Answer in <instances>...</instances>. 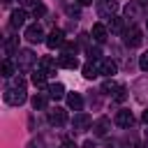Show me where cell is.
Returning a JSON list of instances; mask_svg holds the SVG:
<instances>
[{
	"label": "cell",
	"instance_id": "603a6c76",
	"mask_svg": "<svg viewBox=\"0 0 148 148\" xmlns=\"http://www.w3.org/2000/svg\"><path fill=\"white\" fill-rule=\"evenodd\" d=\"M125 97H127V88H125V86H118L116 92H113V99H116V102H123Z\"/></svg>",
	"mask_w": 148,
	"mask_h": 148
},
{
	"label": "cell",
	"instance_id": "44dd1931",
	"mask_svg": "<svg viewBox=\"0 0 148 148\" xmlns=\"http://www.w3.org/2000/svg\"><path fill=\"white\" fill-rule=\"evenodd\" d=\"M2 76L5 79H9V76H14V62L7 58V60H2Z\"/></svg>",
	"mask_w": 148,
	"mask_h": 148
},
{
	"label": "cell",
	"instance_id": "83f0119b",
	"mask_svg": "<svg viewBox=\"0 0 148 148\" xmlns=\"http://www.w3.org/2000/svg\"><path fill=\"white\" fill-rule=\"evenodd\" d=\"M139 67H141L143 72H148V51H146V53L139 58Z\"/></svg>",
	"mask_w": 148,
	"mask_h": 148
},
{
	"label": "cell",
	"instance_id": "4dcf8cb0",
	"mask_svg": "<svg viewBox=\"0 0 148 148\" xmlns=\"http://www.w3.org/2000/svg\"><path fill=\"white\" fill-rule=\"evenodd\" d=\"M28 148H44V141H42V139H37V141L32 139V141L28 143Z\"/></svg>",
	"mask_w": 148,
	"mask_h": 148
},
{
	"label": "cell",
	"instance_id": "7c38bea8",
	"mask_svg": "<svg viewBox=\"0 0 148 148\" xmlns=\"http://www.w3.org/2000/svg\"><path fill=\"white\" fill-rule=\"evenodd\" d=\"M39 67L46 72V74H56V69L60 67V62H56L53 58H49V56H44L42 60H39Z\"/></svg>",
	"mask_w": 148,
	"mask_h": 148
},
{
	"label": "cell",
	"instance_id": "9a60e30c",
	"mask_svg": "<svg viewBox=\"0 0 148 148\" xmlns=\"http://www.w3.org/2000/svg\"><path fill=\"white\" fill-rule=\"evenodd\" d=\"M58 62H60V67H65V69H76V67H79L76 56H67V53H62Z\"/></svg>",
	"mask_w": 148,
	"mask_h": 148
},
{
	"label": "cell",
	"instance_id": "e0dca14e",
	"mask_svg": "<svg viewBox=\"0 0 148 148\" xmlns=\"http://www.w3.org/2000/svg\"><path fill=\"white\" fill-rule=\"evenodd\" d=\"M49 97L51 99H62L65 97V86L62 83H51L49 86Z\"/></svg>",
	"mask_w": 148,
	"mask_h": 148
},
{
	"label": "cell",
	"instance_id": "9c48e42d",
	"mask_svg": "<svg viewBox=\"0 0 148 148\" xmlns=\"http://www.w3.org/2000/svg\"><path fill=\"white\" fill-rule=\"evenodd\" d=\"M116 125H120V127H132V125H134V116H132V111H127V109L118 111V113H116Z\"/></svg>",
	"mask_w": 148,
	"mask_h": 148
},
{
	"label": "cell",
	"instance_id": "8992f818",
	"mask_svg": "<svg viewBox=\"0 0 148 148\" xmlns=\"http://www.w3.org/2000/svg\"><path fill=\"white\" fill-rule=\"evenodd\" d=\"M90 125H92V120H90V116H88V113H76V116H74V120H72L74 132H86Z\"/></svg>",
	"mask_w": 148,
	"mask_h": 148
},
{
	"label": "cell",
	"instance_id": "74e56055",
	"mask_svg": "<svg viewBox=\"0 0 148 148\" xmlns=\"http://www.w3.org/2000/svg\"><path fill=\"white\" fill-rule=\"evenodd\" d=\"M139 2H141V5H146V2H148V0H139Z\"/></svg>",
	"mask_w": 148,
	"mask_h": 148
},
{
	"label": "cell",
	"instance_id": "6da1fadb",
	"mask_svg": "<svg viewBox=\"0 0 148 148\" xmlns=\"http://www.w3.org/2000/svg\"><path fill=\"white\" fill-rule=\"evenodd\" d=\"M28 99V95H25V88H18V86H14V88H7L5 90V102L7 104H12V106H18V104H23Z\"/></svg>",
	"mask_w": 148,
	"mask_h": 148
},
{
	"label": "cell",
	"instance_id": "4fadbf2b",
	"mask_svg": "<svg viewBox=\"0 0 148 148\" xmlns=\"http://www.w3.org/2000/svg\"><path fill=\"white\" fill-rule=\"evenodd\" d=\"M118 72V65L113 62V60H102L99 62V74H104V76H113Z\"/></svg>",
	"mask_w": 148,
	"mask_h": 148
},
{
	"label": "cell",
	"instance_id": "ba28073f",
	"mask_svg": "<svg viewBox=\"0 0 148 148\" xmlns=\"http://www.w3.org/2000/svg\"><path fill=\"white\" fill-rule=\"evenodd\" d=\"M118 9V0H102L99 5H97V12H99V16H109L111 18V14Z\"/></svg>",
	"mask_w": 148,
	"mask_h": 148
},
{
	"label": "cell",
	"instance_id": "f546056e",
	"mask_svg": "<svg viewBox=\"0 0 148 148\" xmlns=\"http://www.w3.org/2000/svg\"><path fill=\"white\" fill-rule=\"evenodd\" d=\"M88 56H90V60H99V49H88Z\"/></svg>",
	"mask_w": 148,
	"mask_h": 148
},
{
	"label": "cell",
	"instance_id": "d6986e66",
	"mask_svg": "<svg viewBox=\"0 0 148 148\" xmlns=\"http://www.w3.org/2000/svg\"><path fill=\"white\" fill-rule=\"evenodd\" d=\"M83 76H86V79H95V76H99V67L92 65V60L86 62V65H83Z\"/></svg>",
	"mask_w": 148,
	"mask_h": 148
},
{
	"label": "cell",
	"instance_id": "ffe728a7",
	"mask_svg": "<svg viewBox=\"0 0 148 148\" xmlns=\"http://www.w3.org/2000/svg\"><path fill=\"white\" fill-rule=\"evenodd\" d=\"M16 42H18V37H9V39L5 42V56H7V58L14 56V51H16Z\"/></svg>",
	"mask_w": 148,
	"mask_h": 148
},
{
	"label": "cell",
	"instance_id": "5b68a950",
	"mask_svg": "<svg viewBox=\"0 0 148 148\" xmlns=\"http://www.w3.org/2000/svg\"><path fill=\"white\" fill-rule=\"evenodd\" d=\"M35 60H37V56H35L32 51H28V49L18 51V69H21V72H28Z\"/></svg>",
	"mask_w": 148,
	"mask_h": 148
},
{
	"label": "cell",
	"instance_id": "277c9868",
	"mask_svg": "<svg viewBox=\"0 0 148 148\" xmlns=\"http://www.w3.org/2000/svg\"><path fill=\"white\" fill-rule=\"evenodd\" d=\"M65 44V32L60 30V28H53L51 32H49V37H46V46L49 49H60Z\"/></svg>",
	"mask_w": 148,
	"mask_h": 148
},
{
	"label": "cell",
	"instance_id": "7a4b0ae2",
	"mask_svg": "<svg viewBox=\"0 0 148 148\" xmlns=\"http://www.w3.org/2000/svg\"><path fill=\"white\" fill-rule=\"evenodd\" d=\"M23 37H25L30 44L46 42V39H44V30H42V25H39V23H32V25H28V28H25V32H23Z\"/></svg>",
	"mask_w": 148,
	"mask_h": 148
},
{
	"label": "cell",
	"instance_id": "8d00e7d4",
	"mask_svg": "<svg viewBox=\"0 0 148 148\" xmlns=\"http://www.w3.org/2000/svg\"><path fill=\"white\" fill-rule=\"evenodd\" d=\"M2 2H5V5H9V2H12V0H2Z\"/></svg>",
	"mask_w": 148,
	"mask_h": 148
},
{
	"label": "cell",
	"instance_id": "30bf717a",
	"mask_svg": "<svg viewBox=\"0 0 148 148\" xmlns=\"http://www.w3.org/2000/svg\"><path fill=\"white\" fill-rule=\"evenodd\" d=\"M25 18H28L25 9H14V12H12V18H9V25H12V28H21V25L25 23Z\"/></svg>",
	"mask_w": 148,
	"mask_h": 148
},
{
	"label": "cell",
	"instance_id": "484cf974",
	"mask_svg": "<svg viewBox=\"0 0 148 148\" xmlns=\"http://www.w3.org/2000/svg\"><path fill=\"white\" fill-rule=\"evenodd\" d=\"M44 14H46V7H44L42 2H37V5L32 7V16L37 18V16H44Z\"/></svg>",
	"mask_w": 148,
	"mask_h": 148
},
{
	"label": "cell",
	"instance_id": "5bb4252c",
	"mask_svg": "<svg viewBox=\"0 0 148 148\" xmlns=\"http://www.w3.org/2000/svg\"><path fill=\"white\" fill-rule=\"evenodd\" d=\"M67 106L74 109V111H81V109H83V97H81L79 92H69V95H67Z\"/></svg>",
	"mask_w": 148,
	"mask_h": 148
},
{
	"label": "cell",
	"instance_id": "ac0fdd59",
	"mask_svg": "<svg viewBox=\"0 0 148 148\" xmlns=\"http://www.w3.org/2000/svg\"><path fill=\"white\" fill-rule=\"evenodd\" d=\"M46 76H49V74H46L44 69H32V76H30V81H32L35 86H39V88H42V86L46 83Z\"/></svg>",
	"mask_w": 148,
	"mask_h": 148
},
{
	"label": "cell",
	"instance_id": "7402d4cb",
	"mask_svg": "<svg viewBox=\"0 0 148 148\" xmlns=\"http://www.w3.org/2000/svg\"><path fill=\"white\" fill-rule=\"evenodd\" d=\"M44 106H46V97L44 95H35L32 97V109L37 111V109H44Z\"/></svg>",
	"mask_w": 148,
	"mask_h": 148
},
{
	"label": "cell",
	"instance_id": "836d02e7",
	"mask_svg": "<svg viewBox=\"0 0 148 148\" xmlns=\"http://www.w3.org/2000/svg\"><path fill=\"white\" fill-rule=\"evenodd\" d=\"M76 2H79V5H83V7H86V5H92V0H76Z\"/></svg>",
	"mask_w": 148,
	"mask_h": 148
},
{
	"label": "cell",
	"instance_id": "2e32d148",
	"mask_svg": "<svg viewBox=\"0 0 148 148\" xmlns=\"http://www.w3.org/2000/svg\"><path fill=\"white\" fill-rule=\"evenodd\" d=\"M109 125H111V123H109V118H106V116H102V118L92 125V130H95V134H97V136H104V134L109 132Z\"/></svg>",
	"mask_w": 148,
	"mask_h": 148
},
{
	"label": "cell",
	"instance_id": "1f68e13d",
	"mask_svg": "<svg viewBox=\"0 0 148 148\" xmlns=\"http://www.w3.org/2000/svg\"><path fill=\"white\" fill-rule=\"evenodd\" d=\"M60 148H76V143H72V141H62Z\"/></svg>",
	"mask_w": 148,
	"mask_h": 148
},
{
	"label": "cell",
	"instance_id": "52a82bcc",
	"mask_svg": "<svg viewBox=\"0 0 148 148\" xmlns=\"http://www.w3.org/2000/svg\"><path fill=\"white\" fill-rule=\"evenodd\" d=\"M49 123L51 125H56V127H60V125H65L67 123V111L65 109H53V111H49Z\"/></svg>",
	"mask_w": 148,
	"mask_h": 148
},
{
	"label": "cell",
	"instance_id": "e575fe53",
	"mask_svg": "<svg viewBox=\"0 0 148 148\" xmlns=\"http://www.w3.org/2000/svg\"><path fill=\"white\" fill-rule=\"evenodd\" d=\"M83 148H95V143H92V141H86V143H83Z\"/></svg>",
	"mask_w": 148,
	"mask_h": 148
},
{
	"label": "cell",
	"instance_id": "f1b7e54d",
	"mask_svg": "<svg viewBox=\"0 0 148 148\" xmlns=\"http://www.w3.org/2000/svg\"><path fill=\"white\" fill-rule=\"evenodd\" d=\"M67 14L69 16H79V5L74 2V5H67Z\"/></svg>",
	"mask_w": 148,
	"mask_h": 148
},
{
	"label": "cell",
	"instance_id": "d6a6232c",
	"mask_svg": "<svg viewBox=\"0 0 148 148\" xmlns=\"http://www.w3.org/2000/svg\"><path fill=\"white\" fill-rule=\"evenodd\" d=\"M141 120H143V123H146V125H148V109H146V111H143V116H141Z\"/></svg>",
	"mask_w": 148,
	"mask_h": 148
},
{
	"label": "cell",
	"instance_id": "cb8c5ba5",
	"mask_svg": "<svg viewBox=\"0 0 148 148\" xmlns=\"http://www.w3.org/2000/svg\"><path fill=\"white\" fill-rule=\"evenodd\" d=\"M109 25H111V30H113V32H120V30H123V21H120L118 16H111Z\"/></svg>",
	"mask_w": 148,
	"mask_h": 148
},
{
	"label": "cell",
	"instance_id": "8fae6325",
	"mask_svg": "<svg viewBox=\"0 0 148 148\" xmlns=\"http://www.w3.org/2000/svg\"><path fill=\"white\" fill-rule=\"evenodd\" d=\"M90 35H92V39H95V42H104V39L109 37V30H106V25H104V23H95V25H92V30H90Z\"/></svg>",
	"mask_w": 148,
	"mask_h": 148
},
{
	"label": "cell",
	"instance_id": "d590c367",
	"mask_svg": "<svg viewBox=\"0 0 148 148\" xmlns=\"http://www.w3.org/2000/svg\"><path fill=\"white\" fill-rule=\"evenodd\" d=\"M23 5H37V0H21Z\"/></svg>",
	"mask_w": 148,
	"mask_h": 148
},
{
	"label": "cell",
	"instance_id": "4316f807",
	"mask_svg": "<svg viewBox=\"0 0 148 148\" xmlns=\"http://www.w3.org/2000/svg\"><path fill=\"white\" fill-rule=\"evenodd\" d=\"M116 88H118V83H113V81H106V83L102 86V90H104L106 95H111V92H116Z\"/></svg>",
	"mask_w": 148,
	"mask_h": 148
},
{
	"label": "cell",
	"instance_id": "3957f363",
	"mask_svg": "<svg viewBox=\"0 0 148 148\" xmlns=\"http://www.w3.org/2000/svg\"><path fill=\"white\" fill-rule=\"evenodd\" d=\"M141 42H143V35H141V30H139L136 25H132L130 30H125V44H127L130 49L141 46Z\"/></svg>",
	"mask_w": 148,
	"mask_h": 148
},
{
	"label": "cell",
	"instance_id": "d4e9b609",
	"mask_svg": "<svg viewBox=\"0 0 148 148\" xmlns=\"http://www.w3.org/2000/svg\"><path fill=\"white\" fill-rule=\"evenodd\" d=\"M62 51H65L67 56H76V44H74V42H65V44H62Z\"/></svg>",
	"mask_w": 148,
	"mask_h": 148
},
{
	"label": "cell",
	"instance_id": "f35d334b",
	"mask_svg": "<svg viewBox=\"0 0 148 148\" xmlns=\"http://www.w3.org/2000/svg\"><path fill=\"white\" fill-rule=\"evenodd\" d=\"M146 28H148V18H146Z\"/></svg>",
	"mask_w": 148,
	"mask_h": 148
}]
</instances>
